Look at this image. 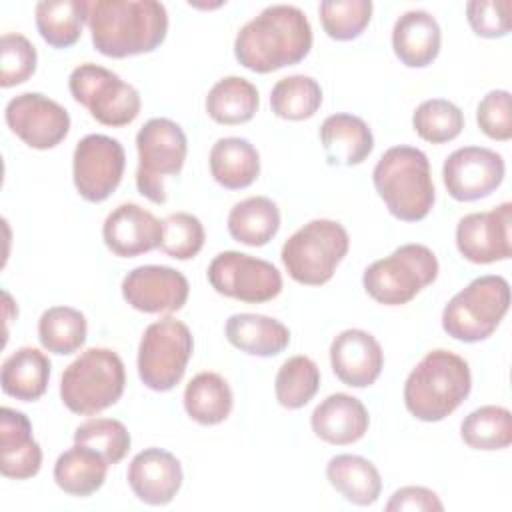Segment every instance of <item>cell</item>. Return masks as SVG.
I'll return each mask as SVG.
<instances>
[{
	"label": "cell",
	"instance_id": "cell-39",
	"mask_svg": "<svg viewBox=\"0 0 512 512\" xmlns=\"http://www.w3.org/2000/svg\"><path fill=\"white\" fill-rule=\"evenodd\" d=\"M324 32L338 42L358 38L372 18L370 0H324L318 6Z\"/></svg>",
	"mask_w": 512,
	"mask_h": 512
},
{
	"label": "cell",
	"instance_id": "cell-5",
	"mask_svg": "<svg viewBox=\"0 0 512 512\" xmlns=\"http://www.w3.org/2000/svg\"><path fill=\"white\" fill-rule=\"evenodd\" d=\"M124 384L120 356L110 348H88L62 372L60 398L70 412L90 416L116 404Z\"/></svg>",
	"mask_w": 512,
	"mask_h": 512
},
{
	"label": "cell",
	"instance_id": "cell-31",
	"mask_svg": "<svg viewBox=\"0 0 512 512\" xmlns=\"http://www.w3.org/2000/svg\"><path fill=\"white\" fill-rule=\"evenodd\" d=\"M232 404V390L216 372H200L184 388V410L202 426L224 422L232 412Z\"/></svg>",
	"mask_w": 512,
	"mask_h": 512
},
{
	"label": "cell",
	"instance_id": "cell-32",
	"mask_svg": "<svg viewBox=\"0 0 512 512\" xmlns=\"http://www.w3.org/2000/svg\"><path fill=\"white\" fill-rule=\"evenodd\" d=\"M88 22V0H42L36 4V28L52 48H70Z\"/></svg>",
	"mask_w": 512,
	"mask_h": 512
},
{
	"label": "cell",
	"instance_id": "cell-16",
	"mask_svg": "<svg viewBox=\"0 0 512 512\" xmlns=\"http://www.w3.org/2000/svg\"><path fill=\"white\" fill-rule=\"evenodd\" d=\"M510 226V202H502L500 206L486 212L466 214L456 226V248L468 262L474 264L508 260L512 254Z\"/></svg>",
	"mask_w": 512,
	"mask_h": 512
},
{
	"label": "cell",
	"instance_id": "cell-29",
	"mask_svg": "<svg viewBox=\"0 0 512 512\" xmlns=\"http://www.w3.org/2000/svg\"><path fill=\"white\" fill-rule=\"evenodd\" d=\"M330 486L356 506H370L382 492V478L378 468L356 454H338L326 466Z\"/></svg>",
	"mask_w": 512,
	"mask_h": 512
},
{
	"label": "cell",
	"instance_id": "cell-10",
	"mask_svg": "<svg viewBox=\"0 0 512 512\" xmlns=\"http://www.w3.org/2000/svg\"><path fill=\"white\" fill-rule=\"evenodd\" d=\"M194 350L190 328L166 316L152 322L138 346V376L144 386L156 392L172 390L184 376Z\"/></svg>",
	"mask_w": 512,
	"mask_h": 512
},
{
	"label": "cell",
	"instance_id": "cell-11",
	"mask_svg": "<svg viewBox=\"0 0 512 512\" xmlns=\"http://www.w3.org/2000/svg\"><path fill=\"white\" fill-rule=\"evenodd\" d=\"M68 88L72 98L104 126H126L140 114L138 90L104 66L92 62L76 66L70 72Z\"/></svg>",
	"mask_w": 512,
	"mask_h": 512
},
{
	"label": "cell",
	"instance_id": "cell-38",
	"mask_svg": "<svg viewBox=\"0 0 512 512\" xmlns=\"http://www.w3.org/2000/svg\"><path fill=\"white\" fill-rule=\"evenodd\" d=\"M412 126L422 140L430 144H444L460 136L464 128V114L450 100L430 98L414 110Z\"/></svg>",
	"mask_w": 512,
	"mask_h": 512
},
{
	"label": "cell",
	"instance_id": "cell-45",
	"mask_svg": "<svg viewBox=\"0 0 512 512\" xmlns=\"http://www.w3.org/2000/svg\"><path fill=\"white\" fill-rule=\"evenodd\" d=\"M388 512H402V510H410V512H440L444 510L438 494L430 488L424 486H404L398 488L392 498L386 504Z\"/></svg>",
	"mask_w": 512,
	"mask_h": 512
},
{
	"label": "cell",
	"instance_id": "cell-26",
	"mask_svg": "<svg viewBox=\"0 0 512 512\" xmlns=\"http://www.w3.org/2000/svg\"><path fill=\"white\" fill-rule=\"evenodd\" d=\"M106 458L90 446L76 444L62 452L54 464V482L70 496H90L106 480Z\"/></svg>",
	"mask_w": 512,
	"mask_h": 512
},
{
	"label": "cell",
	"instance_id": "cell-13",
	"mask_svg": "<svg viewBox=\"0 0 512 512\" xmlns=\"http://www.w3.org/2000/svg\"><path fill=\"white\" fill-rule=\"evenodd\" d=\"M126 166L122 144L106 134L84 136L72 156V178L88 202H104L120 184Z\"/></svg>",
	"mask_w": 512,
	"mask_h": 512
},
{
	"label": "cell",
	"instance_id": "cell-41",
	"mask_svg": "<svg viewBox=\"0 0 512 512\" xmlns=\"http://www.w3.org/2000/svg\"><path fill=\"white\" fill-rule=\"evenodd\" d=\"M204 226L188 212H174L162 220L160 250L176 260L194 258L204 246Z\"/></svg>",
	"mask_w": 512,
	"mask_h": 512
},
{
	"label": "cell",
	"instance_id": "cell-3",
	"mask_svg": "<svg viewBox=\"0 0 512 512\" xmlns=\"http://www.w3.org/2000/svg\"><path fill=\"white\" fill-rule=\"evenodd\" d=\"M468 362L450 350L428 352L404 382V404L422 422H440L470 394Z\"/></svg>",
	"mask_w": 512,
	"mask_h": 512
},
{
	"label": "cell",
	"instance_id": "cell-12",
	"mask_svg": "<svg viewBox=\"0 0 512 512\" xmlns=\"http://www.w3.org/2000/svg\"><path fill=\"white\" fill-rule=\"evenodd\" d=\"M206 274L218 294L246 304L268 302L282 290V276L274 264L236 250L214 256Z\"/></svg>",
	"mask_w": 512,
	"mask_h": 512
},
{
	"label": "cell",
	"instance_id": "cell-18",
	"mask_svg": "<svg viewBox=\"0 0 512 512\" xmlns=\"http://www.w3.org/2000/svg\"><path fill=\"white\" fill-rule=\"evenodd\" d=\"M330 364L342 384L366 388L380 376L384 368V352L370 332L350 328L332 340Z\"/></svg>",
	"mask_w": 512,
	"mask_h": 512
},
{
	"label": "cell",
	"instance_id": "cell-28",
	"mask_svg": "<svg viewBox=\"0 0 512 512\" xmlns=\"http://www.w3.org/2000/svg\"><path fill=\"white\" fill-rule=\"evenodd\" d=\"M208 162L212 178L228 190L246 188L260 174L258 150L246 138L238 136L216 140Z\"/></svg>",
	"mask_w": 512,
	"mask_h": 512
},
{
	"label": "cell",
	"instance_id": "cell-25",
	"mask_svg": "<svg viewBox=\"0 0 512 512\" xmlns=\"http://www.w3.org/2000/svg\"><path fill=\"white\" fill-rule=\"evenodd\" d=\"M228 342L250 356H276L290 344V330L276 318L262 314H232L226 320Z\"/></svg>",
	"mask_w": 512,
	"mask_h": 512
},
{
	"label": "cell",
	"instance_id": "cell-40",
	"mask_svg": "<svg viewBox=\"0 0 512 512\" xmlns=\"http://www.w3.org/2000/svg\"><path fill=\"white\" fill-rule=\"evenodd\" d=\"M74 442L94 448L108 464H118L130 450V432L120 420L90 418L74 430Z\"/></svg>",
	"mask_w": 512,
	"mask_h": 512
},
{
	"label": "cell",
	"instance_id": "cell-19",
	"mask_svg": "<svg viewBox=\"0 0 512 512\" xmlns=\"http://www.w3.org/2000/svg\"><path fill=\"white\" fill-rule=\"evenodd\" d=\"M102 238L112 254L120 258H134L160 248L162 222L142 206L126 202L106 216Z\"/></svg>",
	"mask_w": 512,
	"mask_h": 512
},
{
	"label": "cell",
	"instance_id": "cell-14",
	"mask_svg": "<svg viewBox=\"0 0 512 512\" xmlns=\"http://www.w3.org/2000/svg\"><path fill=\"white\" fill-rule=\"evenodd\" d=\"M8 128L30 148L58 146L70 132V114L64 106L40 92L14 96L4 110Z\"/></svg>",
	"mask_w": 512,
	"mask_h": 512
},
{
	"label": "cell",
	"instance_id": "cell-15",
	"mask_svg": "<svg viewBox=\"0 0 512 512\" xmlns=\"http://www.w3.org/2000/svg\"><path fill=\"white\" fill-rule=\"evenodd\" d=\"M504 158L484 146L454 150L442 166L448 194L458 202H474L490 196L504 180Z\"/></svg>",
	"mask_w": 512,
	"mask_h": 512
},
{
	"label": "cell",
	"instance_id": "cell-4",
	"mask_svg": "<svg viewBox=\"0 0 512 512\" xmlns=\"http://www.w3.org/2000/svg\"><path fill=\"white\" fill-rule=\"evenodd\" d=\"M372 180L388 212L402 222H418L434 206L436 190L430 162L414 146L388 148L376 162Z\"/></svg>",
	"mask_w": 512,
	"mask_h": 512
},
{
	"label": "cell",
	"instance_id": "cell-42",
	"mask_svg": "<svg viewBox=\"0 0 512 512\" xmlns=\"http://www.w3.org/2000/svg\"><path fill=\"white\" fill-rule=\"evenodd\" d=\"M38 54L34 44L18 34H2L0 40V86L10 88L26 82L36 72Z\"/></svg>",
	"mask_w": 512,
	"mask_h": 512
},
{
	"label": "cell",
	"instance_id": "cell-22",
	"mask_svg": "<svg viewBox=\"0 0 512 512\" xmlns=\"http://www.w3.org/2000/svg\"><path fill=\"white\" fill-rule=\"evenodd\" d=\"M314 434L336 446H346L358 442L370 426V416L366 406L344 392L330 394L312 412L310 418Z\"/></svg>",
	"mask_w": 512,
	"mask_h": 512
},
{
	"label": "cell",
	"instance_id": "cell-34",
	"mask_svg": "<svg viewBox=\"0 0 512 512\" xmlns=\"http://www.w3.org/2000/svg\"><path fill=\"white\" fill-rule=\"evenodd\" d=\"M88 324L80 310L70 306H52L38 320L40 344L58 356H68L80 350L86 342Z\"/></svg>",
	"mask_w": 512,
	"mask_h": 512
},
{
	"label": "cell",
	"instance_id": "cell-7",
	"mask_svg": "<svg viewBox=\"0 0 512 512\" xmlns=\"http://www.w3.org/2000/svg\"><path fill=\"white\" fill-rule=\"evenodd\" d=\"M510 306L508 280L498 274L474 278L442 310L444 332L460 342H480L492 336Z\"/></svg>",
	"mask_w": 512,
	"mask_h": 512
},
{
	"label": "cell",
	"instance_id": "cell-37",
	"mask_svg": "<svg viewBox=\"0 0 512 512\" xmlns=\"http://www.w3.org/2000/svg\"><path fill=\"white\" fill-rule=\"evenodd\" d=\"M318 388L320 370L312 358L302 354L288 358L280 366L274 382L276 400L280 406L288 410H298L306 406L314 398Z\"/></svg>",
	"mask_w": 512,
	"mask_h": 512
},
{
	"label": "cell",
	"instance_id": "cell-8",
	"mask_svg": "<svg viewBox=\"0 0 512 512\" xmlns=\"http://www.w3.org/2000/svg\"><path fill=\"white\" fill-rule=\"evenodd\" d=\"M438 276L436 254L424 244H404L372 262L362 276L364 290L384 306H402Z\"/></svg>",
	"mask_w": 512,
	"mask_h": 512
},
{
	"label": "cell",
	"instance_id": "cell-24",
	"mask_svg": "<svg viewBox=\"0 0 512 512\" xmlns=\"http://www.w3.org/2000/svg\"><path fill=\"white\" fill-rule=\"evenodd\" d=\"M320 142L328 164L356 166L362 164L372 148L374 136L368 124L354 114H332L320 126Z\"/></svg>",
	"mask_w": 512,
	"mask_h": 512
},
{
	"label": "cell",
	"instance_id": "cell-6",
	"mask_svg": "<svg viewBox=\"0 0 512 512\" xmlns=\"http://www.w3.org/2000/svg\"><path fill=\"white\" fill-rule=\"evenodd\" d=\"M350 238L336 220H310L282 246L280 258L292 280L306 286H322L348 254Z\"/></svg>",
	"mask_w": 512,
	"mask_h": 512
},
{
	"label": "cell",
	"instance_id": "cell-1",
	"mask_svg": "<svg viewBox=\"0 0 512 512\" xmlns=\"http://www.w3.org/2000/svg\"><path fill=\"white\" fill-rule=\"evenodd\" d=\"M312 48L306 14L290 4H272L246 22L234 40L236 60L258 74L302 62Z\"/></svg>",
	"mask_w": 512,
	"mask_h": 512
},
{
	"label": "cell",
	"instance_id": "cell-35",
	"mask_svg": "<svg viewBox=\"0 0 512 512\" xmlns=\"http://www.w3.org/2000/svg\"><path fill=\"white\" fill-rule=\"evenodd\" d=\"M460 436L474 450H502L512 442V414L504 406H480L460 424Z\"/></svg>",
	"mask_w": 512,
	"mask_h": 512
},
{
	"label": "cell",
	"instance_id": "cell-33",
	"mask_svg": "<svg viewBox=\"0 0 512 512\" xmlns=\"http://www.w3.org/2000/svg\"><path fill=\"white\" fill-rule=\"evenodd\" d=\"M260 106L256 86L242 76H226L218 80L206 96L208 116L226 126L244 124L254 118Z\"/></svg>",
	"mask_w": 512,
	"mask_h": 512
},
{
	"label": "cell",
	"instance_id": "cell-43",
	"mask_svg": "<svg viewBox=\"0 0 512 512\" xmlns=\"http://www.w3.org/2000/svg\"><path fill=\"white\" fill-rule=\"evenodd\" d=\"M480 130L492 140L512 138V98L508 90H490L476 108Z\"/></svg>",
	"mask_w": 512,
	"mask_h": 512
},
{
	"label": "cell",
	"instance_id": "cell-27",
	"mask_svg": "<svg viewBox=\"0 0 512 512\" xmlns=\"http://www.w3.org/2000/svg\"><path fill=\"white\" fill-rule=\"evenodd\" d=\"M50 380V360L38 348L22 346L12 352L4 364L0 374V384L6 396H12L22 402L38 400Z\"/></svg>",
	"mask_w": 512,
	"mask_h": 512
},
{
	"label": "cell",
	"instance_id": "cell-44",
	"mask_svg": "<svg viewBox=\"0 0 512 512\" xmlns=\"http://www.w3.org/2000/svg\"><path fill=\"white\" fill-rule=\"evenodd\" d=\"M466 18L474 34L502 38L510 32V0H472L466 4Z\"/></svg>",
	"mask_w": 512,
	"mask_h": 512
},
{
	"label": "cell",
	"instance_id": "cell-2",
	"mask_svg": "<svg viewBox=\"0 0 512 512\" xmlns=\"http://www.w3.org/2000/svg\"><path fill=\"white\" fill-rule=\"evenodd\" d=\"M88 26L94 48L108 58H126L156 50L168 32V12L156 0L88 2Z\"/></svg>",
	"mask_w": 512,
	"mask_h": 512
},
{
	"label": "cell",
	"instance_id": "cell-23",
	"mask_svg": "<svg viewBox=\"0 0 512 512\" xmlns=\"http://www.w3.org/2000/svg\"><path fill=\"white\" fill-rule=\"evenodd\" d=\"M440 40V26L426 10L404 12L392 28L394 54L408 68H424L432 64L440 52Z\"/></svg>",
	"mask_w": 512,
	"mask_h": 512
},
{
	"label": "cell",
	"instance_id": "cell-9",
	"mask_svg": "<svg viewBox=\"0 0 512 512\" xmlns=\"http://www.w3.org/2000/svg\"><path fill=\"white\" fill-rule=\"evenodd\" d=\"M138 168H136V188L138 192L154 204L166 202L164 178L178 176L188 142L186 134L174 120L150 118L136 134Z\"/></svg>",
	"mask_w": 512,
	"mask_h": 512
},
{
	"label": "cell",
	"instance_id": "cell-17",
	"mask_svg": "<svg viewBox=\"0 0 512 512\" xmlns=\"http://www.w3.org/2000/svg\"><path fill=\"white\" fill-rule=\"evenodd\" d=\"M188 292L186 276L170 266H138L122 280L124 300L144 314L178 312L186 304Z\"/></svg>",
	"mask_w": 512,
	"mask_h": 512
},
{
	"label": "cell",
	"instance_id": "cell-20",
	"mask_svg": "<svg viewBox=\"0 0 512 512\" xmlns=\"http://www.w3.org/2000/svg\"><path fill=\"white\" fill-rule=\"evenodd\" d=\"M128 484L138 500L150 506H164L174 500L182 486L180 460L162 448H144L128 466Z\"/></svg>",
	"mask_w": 512,
	"mask_h": 512
},
{
	"label": "cell",
	"instance_id": "cell-36",
	"mask_svg": "<svg viewBox=\"0 0 512 512\" xmlns=\"http://www.w3.org/2000/svg\"><path fill=\"white\" fill-rule=\"evenodd\" d=\"M322 104V88L312 76L294 74L278 80L270 92L272 112L282 120L312 118Z\"/></svg>",
	"mask_w": 512,
	"mask_h": 512
},
{
	"label": "cell",
	"instance_id": "cell-30",
	"mask_svg": "<svg viewBox=\"0 0 512 512\" xmlns=\"http://www.w3.org/2000/svg\"><path fill=\"white\" fill-rule=\"evenodd\" d=\"M280 228V210L266 196H250L232 206L228 214L230 236L246 246L268 244Z\"/></svg>",
	"mask_w": 512,
	"mask_h": 512
},
{
	"label": "cell",
	"instance_id": "cell-21",
	"mask_svg": "<svg viewBox=\"0 0 512 512\" xmlns=\"http://www.w3.org/2000/svg\"><path fill=\"white\" fill-rule=\"evenodd\" d=\"M0 470L12 480H26L40 472L42 448L32 436V424L20 410H0Z\"/></svg>",
	"mask_w": 512,
	"mask_h": 512
}]
</instances>
